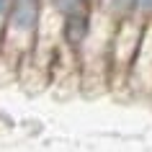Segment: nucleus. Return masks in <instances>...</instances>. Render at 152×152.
<instances>
[{
	"mask_svg": "<svg viewBox=\"0 0 152 152\" xmlns=\"http://www.w3.org/2000/svg\"><path fill=\"white\" fill-rule=\"evenodd\" d=\"M47 0H13L0 34V52L10 59L28 57L39 44Z\"/></svg>",
	"mask_w": 152,
	"mask_h": 152,
	"instance_id": "obj_1",
	"label": "nucleus"
},
{
	"mask_svg": "<svg viewBox=\"0 0 152 152\" xmlns=\"http://www.w3.org/2000/svg\"><path fill=\"white\" fill-rule=\"evenodd\" d=\"M93 34H96V8L59 18V39H62L64 49H70L72 54H83L88 49Z\"/></svg>",
	"mask_w": 152,
	"mask_h": 152,
	"instance_id": "obj_2",
	"label": "nucleus"
},
{
	"mask_svg": "<svg viewBox=\"0 0 152 152\" xmlns=\"http://www.w3.org/2000/svg\"><path fill=\"white\" fill-rule=\"evenodd\" d=\"M126 80L134 88H142L144 93H152V21L144 28L142 44L137 49V57L132 62V70H129Z\"/></svg>",
	"mask_w": 152,
	"mask_h": 152,
	"instance_id": "obj_3",
	"label": "nucleus"
},
{
	"mask_svg": "<svg viewBox=\"0 0 152 152\" xmlns=\"http://www.w3.org/2000/svg\"><path fill=\"white\" fill-rule=\"evenodd\" d=\"M96 8L103 13L113 26L121 21H129L134 16V0H96Z\"/></svg>",
	"mask_w": 152,
	"mask_h": 152,
	"instance_id": "obj_4",
	"label": "nucleus"
},
{
	"mask_svg": "<svg viewBox=\"0 0 152 152\" xmlns=\"http://www.w3.org/2000/svg\"><path fill=\"white\" fill-rule=\"evenodd\" d=\"M47 5L52 8V13L64 18L70 13H80V10L96 8V0H47Z\"/></svg>",
	"mask_w": 152,
	"mask_h": 152,
	"instance_id": "obj_5",
	"label": "nucleus"
},
{
	"mask_svg": "<svg viewBox=\"0 0 152 152\" xmlns=\"http://www.w3.org/2000/svg\"><path fill=\"white\" fill-rule=\"evenodd\" d=\"M134 16L139 21H152V0H134Z\"/></svg>",
	"mask_w": 152,
	"mask_h": 152,
	"instance_id": "obj_6",
	"label": "nucleus"
},
{
	"mask_svg": "<svg viewBox=\"0 0 152 152\" xmlns=\"http://www.w3.org/2000/svg\"><path fill=\"white\" fill-rule=\"evenodd\" d=\"M10 3H13V0H0V34H3V26H5V18H8Z\"/></svg>",
	"mask_w": 152,
	"mask_h": 152,
	"instance_id": "obj_7",
	"label": "nucleus"
}]
</instances>
